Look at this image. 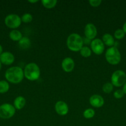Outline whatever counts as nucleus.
<instances>
[{"instance_id":"nucleus-1","label":"nucleus","mask_w":126,"mask_h":126,"mask_svg":"<svg viewBox=\"0 0 126 126\" xmlns=\"http://www.w3.org/2000/svg\"><path fill=\"white\" fill-rule=\"evenodd\" d=\"M23 77V70L19 66H12L7 69L5 73V78L7 81L12 84L20 83Z\"/></svg>"},{"instance_id":"nucleus-2","label":"nucleus","mask_w":126,"mask_h":126,"mask_svg":"<svg viewBox=\"0 0 126 126\" xmlns=\"http://www.w3.org/2000/svg\"><path fill=\"white\" fill-rule=\"evenodd\" d=\"M66 44L68 49L73 52L80 51L84 45V41L80 34L72 33L67 38Z\"/></svg>"},{"instance_id":"nucleus-3","label":"nucleus","mask_w":126,"mask_h":126,"mask_svg":"<svg viewBox=\"0 0 126 126\" xmlns=\"http://www.w3.org/2000/svg\"><path fill=\"white\" fill-rule=\"evenodd\" d=\"M24 77L31 81H37L40 76V69L35 63H29L25 66Z\"/></svg>"},{"instance_id":"nucleus-4","label":"nucleus","mask_w":126,"mask_h":126,"mask_svg":"<svg viewBox=\"0 0 126 126\" xmlns=\"http://www.w3.org/2000/svg\"><path fill=\"white\" fill-rule=\"evenodd\" d=\"M105 59L109 64L117 65L121 60V55L116 46H112L107 49L105 53Z\"/></svg>"},{"instance_id":"nucleus-5","label":"nucleus","mask_w":126,"mask_h":126,"mask_svg":"<svg viewBox=\"0 0 126 126\" xmlns=\"http://www.w3.org/2000/svg\"><path fill=\"white\" fill-rule=\"evenodd\" d=\"M111 81L115 87H121L126 82V73L122 70H116L111 75Z\"/></svg>"},{"instance_id":"nucleus-6","label":"nucleus","mask_w":126,"mask_h":126,"mask_svg":"<svg viewBox=\"0 0 126 126\" xmlns=\"http://www.w3.org/2000/svg\"><path fill=\"white\" fill-rule=\"evenodd\" d=\"M16 113V108L9 103H4L0 105V118L8 119L14 116Z\"/></svg>"},{"instance_id":"nucleus-7","label":"nucleus","mask_w":126,"mask_h":126,"mask_svg":"<svg viewBox=\"0 0 126 126\" xmlns=\"http://www.w3.org/2000/svg\"><path fill=\"white\" fill-rule=\"evenodd\" d=\"M4 23L8 28L14 30L20 27L22 21H21V18L18 15L11 14L7 15L6 17L4 19Z\"/></svg>"},{"instance_id":"nucleus-8","label":"nucleus","mask_w":126,"mask_h":126,"mask_svg":"<svg viewBox=\"0 0 126 126\" xmlns=\"http://www.w3.org/2000/svg\"><path fill=\"white\" fill-rule=\"evenodd\" d=\"M91 50L96 55H101L105 50V44L102 40L99 38L94 39L90 43Z\"/></svg>"},{"instance_id":"nucleus-9","label":"nucleus","mask_w":126,"mask_h":126,"mask_svg":"<svg viewBox=\"0 0 126 126\" xmlns=\"http://www.w3.org/2000/svg\"><path fill=\"white\" fill-rule=\"evenodd\" d=\"M85 38H88L90 40H93L97 34V29L95 25L91 23H88L85 25L84 29Z\"/></svg>"},{"instance_id":"nucleus-10","label":"nucleus","mask_w":126,"mask_h":126,"mask_svg":"<svg viewBox=\"0 0 126 126\" xmlns=\"http://www.w3.org/2000/svg\"><path fill=\"white\" fill-rule=\"evenodd\" d=\"M56 112L60 116H65L69 112L67 104L63 101H58L55 104Z\"/></svg>"},{"instance_id":"nucleus-11","label":"nucleus","mask_w":126,"mask_h":126,"mask_svg":"<svg viewBox=\"0 0 126 126\" xmlns=\"http://www.w3.org/2000/svg\"><path fill=\"white\" fill-rule=\"evenodd\" d=\"M61 66L65 72L69 73L73 71L75 66V62L71 57H65L62 61Z\"/></svg>"},{"instance_id":"nucleus-12","label":"nucleus","mask_w":126,"mask_h":126,"mask_svg":"<svg viewBox=\"0 0 126 126\" xmlns=\"http://www.w3.org/2000/svg\"><path fill=\"white\" fill-rule=\"evenodd\" d=\"M14 55L10 52H4L0 55V62L6 65H10L14 62Z\"/></svg>"},{"instance_id":"nucleus-13","label":"nucleus","mask_w":126,"mask_h":126,"mask_svg":"<svg viewBox=\"0 0 126 126\" xmlns=\"http://www.w3.org/2000/svg\"><path fill=\"white\" fill-rule=\"evenodd\" d=\"M89 102L90 105L95 108H100L105 103V100L103 97L97 94L91 95L89 99Z\"/></svg>"},{"instance_id":"nucleus-14","label":"nucleus","mask_w":126,"mask_h":126,"mask_svg":"<svg viewBox=\"0 0 126 126\" xmlns=\"http://www.w3.org/2000/svg\"><path fill=\"white\" fill-rule=\"evenodd\" d=\"M102 41L104 44L109 47L114 46L115 40L114 37L109 33H105L102 37Z\"/></svg>"},{"instance_id":"nucleus-15","label":"nucleus","mask_w":126,"mask_h":126,"mask_svg":"<svg viewBox=\"0 0 126 126\" xmlns=\"http://www.w3.org/2000/svg\"><path fill=\"white\" fill-rule=\"evenodd\" d=\"M26 103L25 98L22 96H18L14 100V107L16 110H22L25 107Z\"/></svg>"},{"instance_id":"nucleus-16","label":"nucleus","mask_w":126,"mask_h":126,"mask_svg":"<svg viewBox=\"0 0 126 126\" xmlns=\"http://www.w3.org/2000/svg\"><path fill=\"white\" fill-rule=\"evenodd\" d=\"M19 46L21 49L26 50L30 48L31 46V41L30 39L27 37L24 36L22 37V39L19 41Z\"/></svg>"},{"instance_id":"nucleus-17","label":"nucleus","mask_w":126,"mask_h":126,"mask_svg":"<svg viewBox=\"0 0 126 126\" xmlns=\"http://www.w3.org/2000/svg\"><path fill=\"white\" fill-rule=\"evenodd\" d=\"M9 38L14 41H19L22 38V34L20 31L17 30H12L9 33Z\"/></svg>"},{"instance_id":"nucleus-18","label":"nucleus","mask_w":126,"mask_h":126,"mask_svg":"<svg viewBox=\"0 0 126 126\" xmlns=\"http://www.w3.org/2000/svg\"><path fill=\"white\" fill-rule=\"evenodd\" d=\"M58 1L56 0H42V5L45 8L52 9L55 7Z\"/></svg>"},{"instance_id":"nucleus-19","label":"nucleus","mask_w":126,"mask_h":126,"mask_svg":"<svg viewBox=\"0 0 126 126\" xmlns=\"http://www.w3.org/2000/svg\"><path fill=\"white\" fill-rule=\"evenodd\" d=\"M9 89V84L5 80L0 81V94H4Z\"/></svg>"},{"instance_id":"nucleus-20","label":"nucleus","mask_w":126,"mask_h":126,"mask_svg":"<svg viewBox=\"0 0 126 126\" xmlns=\"http://www.w3.org/2000/svg\"><path fill=\"white\" fill-rule=\"evenodd\" d=\"M80 55L82 57L85 58L89 57L91 55V49L87 46H83L82 48L80 50Z\"/></svg>"},{"instance_id":"nucleus-21","label":"nucleus","mask_w":126,"mask_h":126,"mask_svg":"<svg viewBox=\"0 0 126 126\" xmlns=\"http://www.w3.org/2000/svg\"><path fill=\"white\" fill-rule=\"evenodd\" d=\"M95 114V110L92 108H88V109L85 110L83 113L84 118H86V119H91V118H93Z\"/></svg>"},{"instance_id":"nucleus-22","label":"nucleus","mask_w":126,"mask_h":126,"mask_svg":"<svg viewBox=\"0 0 126 126\" xmlns=\"http://www.w3.org/2000/svg\"><path fill=\"white\" fill-rule=\"evenodd\" d=\"M113 86H114L111 82H106V83L104 84V85L103 86L102 90L105 93L109 94L113 90Z\"/></svg>"},{"instance_id":"nucleus-23","label":"nucleus","mask_w":126,"mask_h":126,"mask_svg":"<svg viewBox=\"0 0 126 126\" xmlns=\"http://www.w3.org/2000/svg\"><path fill=\"white\" fill-rule=\"evenodd\" d=\"M33 20V17L30 13H25L22 15L21 17V21L23 23H30Z\"/></svg>"},{"instance_id":"nucleus-24","label":"nucleus","mask_w":126,"mask_h":126,"mask_svg":"<svg viewBox=\"0 0 126 126\" xmlns=\"http://www.w3.org/2000/svg\"><path fill=\"white\" fill-rule=\"evenodd\" d=\"M125 35H126V34H125L123 30L120 29V28L116 30L115 31L114 33V36L115 38L117 39H122V38L125 36Z\"/></svg>"},{"instance_id":"nucleus-25","label":"nucleus","mask_w":126,"mask_h":126,"mask_svg":"<svg viewBox=\"0 0 126 126\" xmlns=\"http://www.w3.org/2000/svg\"><path fill=\"white\" fill-rule=\"evenodd\" d=\"M114 97L117 99H120V98H122L124 96L125 94L122 89H118L116 90L114 92Z\"/></svg>"},{"instance_id":"nucleus-26","label":"nucleus","mask_w":126,"mask_h":126,"mask_svg":"<svg viewBox=\"0 0 126 126\" xmlns=\"http://www.w3.org/2000/svg\"><path fill=\"white\" fill-rule=\"evenodd\" d=\"M101 2H102V1H101V0H90V1H89L90 4L91 5V6L95 7H98V6H100V5L101 4Z\"/></svg>"},{"instance_id":"nucleus-27","label":"nucleus","mask_w":126,"mask_h":126,"mask_svg":"<svg viewBox=\"0 0 126 126\" xmlns=\"http://www.w3.org/2000/svg\"><path fill=\"white\" fill-rule=\"evenodd\" d=\"M122 91H124L125 94H126V82H125V84L123 86V88H122Z\"/></svg>"},{"instance_id":"nucleus-28","label":"nucleus","mask_w":126,"mask_h":126,"mask_svg":"<svg viewBox=\"0 0 126 126\" xmlns=\"http://www.w3.org/2000/svg\"><path fill=\"white\" fill-rule=\"evenodd\" d=\"M122 30H123L125 34H126V22H125L124 24L123 27H122Z\"/></svg>"},{"instance_id":"nucleus-29","label":"nucleus","mask_w":126,"mask_h":126,"mask_svg":"<svg viewBox=\"0 0 126 126\" xmlns=\"http://www.w3.org/2000/svg\"><path fill=\"white\" fill-rule=\"evenodd\" d=\"M2 52H2V46L0 44V55L2 54Z\"/></svg>"},{"instance_id":"nucleus-30","label":"nucleus","mask_w":126,"mask_h":126,"mask_svg":"<svg viewBox=\"0 0 126 126\" xmlns=\"http://www.w3.org/2000/svg\"><path fill=\"white\" fill-rule=\"evenodd\" d=\"M28 2H31V3H35V2H38V1L37 0H35V1H28Z\"/></svg>"},{"instance_id":"nucleus-31","label":"nucleus","mask_w":126,"mask_h":126,"mask_svg":"<svg viewBox=\"0 0 126 126\" xmlns=\"http://www.w3.org/2000/svg\"><path fill=\"white\" fill-rule=\"evenodd\" d=\"M1 62H0V70H1Z\"/></svg>"}]
</instances>
